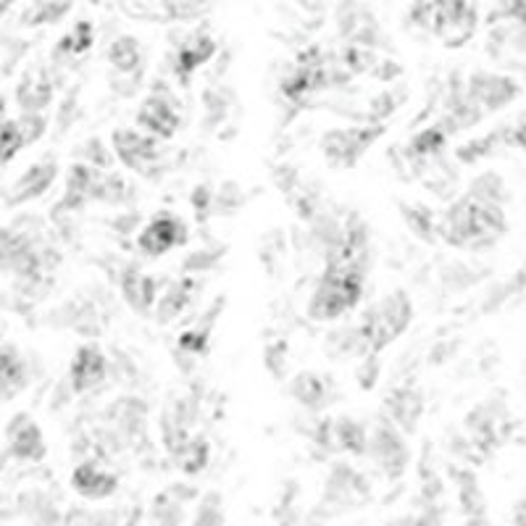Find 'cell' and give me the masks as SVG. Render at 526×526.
<instances>
[{
  "instance_id": "30bf717a",
  "label": "cell",
  "mask_w": 526,
  "mask_h": 526,
  "mask_svg": "<svg viewBox=\"0 0 526 526\" xmlns=\"http://www.w3.org/2000/svg\"><path fill=\"white\" fill-rule=\"evenodd\" d=\"M111 363L106 353L98 345H82L72 358V371H69V382L74 392H90L106 382Z\"/></svg>"
},
{
  "instance_id": "603a6c76",
  "label": "cell",
  "mask_w": 526,
  "mask_h": 526,
  "mask_svg": "<svg viewBox=\"0 0 526 526\" xmlns=\"http://www.w3.org/2000/svg\"><path fill=\"white\" fill-rule=\"evenodd\" d=\"M332 434H335V448L348 450L353 455H363L369 450V432L356 419L340 416L332 421Z\"/></svg>"
},
{
  "instance_id": "cb8c5ba5",
  "label": "cell",
  "mask_w": 526,
  "mask_h": 526,
  "mask_svg": "<svg viewBox=\"0 0 526 526\" xmlns=\"http://www.w3.org/2000/svg\"><path fill=\"white\" fill-rule=\"evenodd\" d=\"M95 43V32H93V24L90 22H79L77 27L69 32L66 37H61V43L56 45V61L58 64H69V61H74V58L85 56L87 50L93 48Z\"/></svg>"
},
{
  "instance_id": "5bb4252c",
  "label": "cell",
  "mask_w": 526,
  "mask_h": 526,
  "mask_svg": "<svg viewBox=\"0 0 526 526\" xmlns=\"http://www.w3.org/2000/svg\"><path fill=\"white\" fill-rule=\"evenodd\" d=\"M8 445H11V453L22 461H43L45 458V440L43 432L37 427L35 421L29 416H16L11 424H8Z\"/></svg>"
},
{
  "instance_id": "e0dca14e",
  "label": "cell",
  "mask_w": 526,
  "mask_h": 526,
  "mask_svg": "<svg viewBox=\"0 0 526 526\" xmlns=\"http://www.w3.org/2000/svg\"><path fill=\"white\" fill-rule=\"evenodd\" d=\"M290 392L292 398L308 411H324L332 403V384H329V379L313 374V371H303L292 379Z\"/></svg>"
},
{
  "instance_id": "7c38bea8",
  "label": "cell",
  "mask_w": 526,
  "mask_h": 526,
  "mask_svg": "<svg viewBox=\"0 0 526 526\" xmlns=\"http://www.w3.org/2000/svg\"><path fill=\"white\" fill-rule=\"evenodd\" d=\"M72 487L82 498L103 500L108 495H114L116 487H119V477L114 471L103 469L100 461H82L72 474Z\"/></svg>"
},
{
  "instance_id": "ffe728a7",
  "label": "cell",
  "mask_w": 526,
  "mask_h": 526,
  "mask_svg": "<svg viewBox=\"0 0 526 526\" xmlns=\"http://www.w3.org/2000/svg\"><path fill=\"white\" fill-rule=\"evenodd\" d=\"M195 290H198V282H195V279H182L177 285H171L169 290L158 298L156 308H153L158 324H171L174 319H179V316L185 313V308L192 303V298H195Z\"/></svg>"
},
{
  "instance_id": "ac0fdd59",
  "label": "cell",
  "mask_w": 526,
  "mask_h": 526,
  "mask_svg": "<svg viewBox=\"0 0 526 526\" xmlns=\"http://www.w3.org/2000/svg\"><path fill=\"white\" fill-rule=\"evenodd\" d=\"M16 103L24 114H43L45 108L53 103V82H50L48 74H27L19 90H16Z\"/></svg>"
},
{
  "instance_id": "277c9868",
  "label": "cell",
  "mask_w": 526,
  "mask_h": 526,
  "mask_svg": "<svg viewBox=\"0 0 526 526\" xmlns=\"http://www.w3.org/2000/svg\"><path fill=\"white\" fill-rule=\"evenodd\" d=\"M384 135V124H361V127L332 129L321 137V153L327 156L329 164L353 166L358 158L377 143Z\"/></svg>"
},
{
  "instance_id": "d6a6232c",
  "label": "cell",
  "mask_w": 526,
  "mask_h": 526,
  "mask_svg": "<svg viewBox=\"0 0 526 526\" xmlns=\"http://www.w3.org/2000/svg\"><path fill=\"white\" fill-rule=\"evenodd\" d=\"M263 361H266V366H269L271 374H274V377H279V374H282V369H285V363H287V342L285 340L271 342L269 348L263 350Z\"/></svg>"
},
{
  "instance_id": "8992f818",
  "label": "cell",
  "mask_w": 526,
  "mask_h": 526,
  "mask_svg": "<svg viewBox=\"0 0 526 526\" xmlns=\"http://www.w3.org/2000/svg\"><path fill=\"white\" fill-rule=\"evenodd\" d=\"M190 240V229L177 214H169V211H161L153 219L148 221L137 237V248L143 250L148 258H161L166 256L169 250L182 248Z\"/></svg>"
},
{
  "instance_id": "4316f807",
  "label": "cell",
  "mask_w": 526,
  "mask_h": 526,
  "mask_svg": "<svg viewBox=\"0 0 526 526\" xmlns=\"http://www.w3.org/2000/svg\"><path fill=\"white\" fill-rule=\"evenodd\" d=\"M208 458H211V448L203 437H192L190 442L185 445V450L174 458L179 463V469L185 474H198V471L206 469Z\"/></svg>"
},
{
  "instance_id": "83f0119b",
  "label": "cell",
  "mask_w": 526,
  "mask_h": 526,
  "mask_svg": "<svg viewBox=\"0 0 526 526\" xmlns=\"http://www.w3.org/2000/svg\"><path fill=\"white\" fill-rule=\"evenodd\" d=\"M24 148H27V143H24L22 129H19L16 119L0 121V169H3L11 158H16V153Z\"/></svg>"
},
{
  "instance_id": "4fadbf2b",
  "label": "cell",
  "mask_w": 526,
  "mask_h": 526,
  "mask_svg": "<svg viewBox=\"0 0 526 526\" xmlns=\"http://www.w3.org/2000/svg\"><path fill=\"white\" fill-rule=\"evenodd\" d=\"M384 408H387V419L395 424L403 434H413L416 424H419L421 413H424V398L419 390L413 387H395V390L384 398Z\"/></svg>"
},
{
  "instance_id": "9c48e42d",
  "label": "cell",
  "mask_w": 526,
  "mask_h": 526,
  "mask_svg": "<svg viewBox=\"0 0 526 526\" xmlns=\"http://www.w3.org/2000/svg\"><path fill=\"white\" fill-rule=\"evenodd\" d=\"M519 95V85L500 74H477L469 82V93L466 98L479 108V111H500Z\"/></svg>"
},
{
  "instance_id": "d4e9b609",
  "label": "cell",
  "mask_w": 526,
  "mask_h": 526,
  "mask_svg": "<svg viewBox=\"0 0 526 526\" xmlns=\"http://www.w3.org/2000/svg\"><path fill=\"white\" fill-rule=\"evenodd\" d=\"M403 219H406L408 229L421 240L432 242L437 237V219L440 216L432 214L427 206H403Z\"/></svg>"
},
{
  "instance_id": "f1b7e54d",
  "label": "cell",
  "mask_w": 526,
  "mask_h": 526,
  "mask_svg": "<svg viewBox=\"0 0 526 526\" xmlns=\"http://www.w3.org/2000/svg\"><path fill=\"white\" fill-rule=\"evenodd\" d=\"M208 342H211V327H203V324H195V327L185 329L179 335V353H187V356H203L208 350Z\"/></svg>"
},
{
  "instance_id": "7402d4cb",
  "label": "cell",
  "mask_w": 526,
  "mask_h": 526,
  "mask_svg": "<svg viewBox=\"0 0 526 526\" xmlns=\"http://www.w3.org/2000/svg\"><path fill=\"white\" fill-rule=\"evenodd\" d=\"M108 61H111V66H114L119 74L135 77V74L140 72V64H143V45L129 35L116 37L114 43H111V48H108Z\"/></svg>"
},
{
  "instance_id": "74e56055",
  "label": "cell",
  "mask_w": 526,
  "mask_h": 526,
  "mask_svg": "<svg viewBox=\"0 0 526 526\" xmlns=\"http://www.w3.org/2000/svg\"><path fill=\"white\" fill-rule=\"evenodd\" d=\"M87 158H90V164H93L95 169H108V166H111V153H108L98 140H90V145H87Z\"/></svg>"
},
{
  "instance_id": "1f68e13d",
  "label": "cell",
  "mask_w": 526,
  "mask_h": 526,
  "mask_svg": "<svg viewBox=\"0 0 526 526\" xmlns=\"http://www.w3.org/2000/svg\"><path fill=\"white\" fill-rule=\"evenodd\" d=\"M242 206V192L237 190L235 182H227L221 187L219 195H214V208L221 211V214H232L235 208Z\"/></svg>"
},
{
  "instance_id": "2e32d148",
  "label": "cell",
  "mask_w": 526,
  "mask_h": 526,
  "mask_svg": "<svg viewBox=\"0 0 526 526\" xmlns=\"http://www.w3.org/2000/svg\"><path fill=\"white\" fill-rule=\"evenodd\" d=\"M445 145H448V132H445L440 124L421 129V132H416V135L411 137V143H408L406 148L408 164H411L416 171L437 164L442 156V150H445Z\"/></svg>"
},
{
  "instance_id": "d6986e66",
  "label": "cell",
  "mask_w": 526,
  "mask_h": 526,
  "mask_svg": "<svg viewBox=\"0 0 526 526\" xmlns=\"http://www.w3.org/2000/svg\"><path fill=\"white\" fill-rule=\"evenodd\" d=\"M29 384L27 361L11 345H0V395L3 400L14 398Z\"/></svg>"
},
{
  "instance_id": "44dd1931",
  "label": "cell",
  "mask_w": 526,
  "mask_h": 526,
  "mask_svg": "<svg viewBox=\"0 0 526 526\" xmlns=\"http://www.w3.org/2000/svg\"><path fill=\"white\" fill-rule=\"evenodd\" d=\"M56 164H50V161H40L32 169H27L22 174V179H16L14 185V203H24V200L40 198L50 185H53V179H56Z\"/></svg>"
},
{
  "instance_id": "f35d334b",
  "label": "cell",
  "mask_w": 526,
  "mask_h": 526,
  "mask_svg": "<svg viewBox=\"0 0 526 526\" xmlns=\"http://www.w3.org/2000/svg\"><path fill=\"white\" fill-rule=\"evenodd\" d=\"M513 143L519 145V148L526 153V121H524V124H521L519 129H516V132H513Z\"/></svg>"
},
{
  "instance_id": "9a60e30c",
  "label": "cell",
  "mask_w": 526,
  "mask_h": 526,
  "mask_svg": "<svg viewBox=\"0 0 526 526\" xmlns=\"http://www.w3.org/2000/svg\"><path fill=\"white\" fill-rule=\"evenodd\" d=\"M214 53L216 40L211 35H200L198 32V35L187 37L185 43L174 50V61H171L174 74H177L182 82H187V79L192 77V72H198L200 66L208 64V61L214 58Z\"/></svg>"
},
{
  "instance_id": "ab89813d",
  "label": "cell",
  "mask_w": 526,
  "mask_h": 526,
  "mask_svg": "<svg viewBox=\"0 0 526 526\" xmlns=\"http://www.w3.org/2000/svg\"><path fill=\"white\" fill-rule=\"evenodd\" d=\"M11 3H14V0H0V14H3V11H6V8L11 6Z\"/></svg>"
},
{
  "instance_id": "f546056e",
  "label": "cell",
  "mask_w": 526,
  "mask_h": 526,
  "mask_svg": "<svg viewBox=\"0 0 526 526\" xmlns=\"http://www.w3.org/2000/svg\"><path fill=\"white\" fill-rule=\"evenodd\" d=\"M69 11V0H48L35 8V14L24 16V24H50L58 22Z\"/></svg>"
},
{
  "instance_id": "e575fe53",
  "label": "cell",
  "mask_w": 526,
  "mask_h": 526,
  "mask_svg": "<svg viewBox=\"0 0 526 526\" xmlns=\"http://www.w3.org/2000/svg\"><path fill=\"white\" fill-rule=\"evenodd\" d=\"M221 521H224V516H221L219 500L216 498L203 500V505H200V511H198V524L195 526H219Z\"/></svg>"
},
{
  "instance_id": "5b68a950",
  "label": "cell",
  "mask_w": 526,
  "mask_h": 526,
  "mask_svg": "<svg viewBox=\"0 0 526 526\" xmlns=\"http://www.w3.org/2000/svg\"><path fill=\"white\" fill-rule=\"evenodd\" d=\"M374 463L384 471V477L398 479L408 469L411 453H408L406 437L390 419H379V424L369 432V450Z\"/></svg>"
},
{
  "instance_id": "4dcf8cb0",
  "label": "cell",
  "mask_w": 526,
  "mask_h": 526,
  "mask_svg": "<svg viewBox=\"0 0 526 526\" xmlns=\"http://www.w3.org/2000/svg\"><path fill=\"white\" fill-rule=\"evenodd\" d=\"M16 124L22 129V137L27 145L37 143V140L48 132V116L43 114H22L16 119Z\"/></svg>"
},
{
  "instance_id": "52a82bcc",
  "label": "cell",
  "mask_w": 526,
  "mask_h": 526,
  "mask_svg": "<svg viewBox=\"0 0 526 526\" xmlns=\"http://www.w3.org/2000/svg\"><path fill=\"white\" fill-rule=\"evenodd\" d=\"M114 150L121 158V164L129 169L140 171L145 177L156 174V166L161 161L158 156V140L145 135L140 129H116L114 132Z\"/></svg>"
},
{
  "instance_id": "7a4b0ae2",
  "label": "cell",
  "mask_w": 526,
  "mask_h": 526,
  "mask_svg": "<svg viewBox=\"0 0 526 526\" xmlns=\"http://www.w3.org/2000/svg\"><path fill=\"white\" fill-rule=\"evenodd\" d=\"M413 319V303L403 290L390 292L387 298H382L377 306L371 308L366 316H363L361 324H356L358 332H361L363 342L369 353H379L384 350L390 342L398 340L408 327H411Z\"/></svg>"
},
{
  "instance_id": "6da1fadb",
  "label": "cell",
  "mask_w": 526,
  "mask_h": 526,
  "mask_svg": "<svg viewBox=\"0 0 526 526\" xmlns=\"http://www.w3.org/2000/svg\"><path fill=\"white\" fill-rule=\"evenodd\" d=\"M363 274L342 269H324L319 285L308 300V316L313 321H335L358 306L363 298Z\"/></svg>"
},
{
  "instance_id": "836d02e7",
  "label": "cell",
  "mask_w": 526,
  "mask_h": 526,
  "mask_svg": "<svg viewBox=\"0 0 526 526\" xmlns=\"http://www.w3.org/2000/svg\"><path fill=\"white\" fill-rule=\"evenodd\" d=\"M358 377V384H361L363 390H371L374 384H377L379 379V361H377V353H371V356L363 358L361 369L356 371Z\"/></svg>"
},
{
  "instance_id": "ba28073f",
  "label": "cell",
  "mask_w": 526,
  "mask_h": 526,
  "mask_svg": "<svg viewBox=\"0 0 526 526\" xmlns=\"http://www.w3.org/2000/svg\"><path fill=\"white\" fill-rule=\"evenodd\" d=\"M137 124L145 135L161 137V140H171L179 129V111L174 106V100L166 93H153L143 100L140 114H137Z\"/></svg>"
},
{
  "instance_id": "3957f363",
  "label": "cell",
  "mask_w": 526,
  "mask_h": 526,
  "mask_svg": "<svg viewBox=\"0 0 526 526\" xmlns=\"http://www.w3.org/2000/svg\"><path fill=\"white\" fill-rule=\"evenodd\" d=\"M429 27L448 48H461L477 32V8L469 0H427Z\"/></svg>"
},
{
  "instance_id": "60d3db41",
  "label": "cell",
  "mask_w": 526,
  "mask_h": 526,
  "mask_svg": "<svg viewBox=\"0 0 526 526\" xmlns=\"http://www.w3.org/2000/svg\"><path fill=\"white\" fill-rule=\"evenodd\" d=\"M0 403H3V395H0Z\"/></svg>"
},
{
  "instance_id": "484cf974",
  "label": "cell",
  "mask_w": 526,
  "mask_h": 526,
  "mask_svg": "<svg viewBox=\"0 0 526 526\" xmlns=\"http://www.w3.org/2000/svg\"><path fill=\"white\" fill-rule=\"evenodd\" d=\"M132 195V187L121 174H100L98 185H95L93 200H100V203H124V200Z\"/></svg>"
},
{
  "instance_id": "d590c367",
  "label": "cell",
  "mask_w": 526,
  "mask_h": 526,
  "mask_svg": "<svg viewBox=\"0 0 526 526\" xmlns=\"http://www.w3.org/2000/svg\"><path fill=\"white\" fill-rule=\"evenodd\" d=\"M221 258V250L219 248H203L198 250L195 256L187 258L185 269L187 271H200V269H208V266H214L216 261Z\"/></svg>"
},
{
  "instance_id": "8fae6325",
  "label": "cell",
  "mask_w": 526,
  "mask_h": 526,
  "mask_svg": "<svg viewBox=\"0 0 526 526\" xmlns=\"http://www.w3.org/2000/svg\"><path fill=\"white\" fill-rule=\"evenodd\" d=\"M121 295L127 300L129 306L135 308L137 313L148 316L158 303V292H161V285H158L156 277H150L145 271H140L137 266H127L121 271Z\"/></svg>"
},
{
  "instance_id": "8d00e7d4",
  "label": "cell",
  "mask_w": 526,
  "mask_h": 526,
  "mask_svg": "<svg viewBox=\"0 0 526 526\" xmlns=\"http://www.w3.org/2000/svg\"><path fill=\"white\" fill-rule=\"evenodd\" d=\"M192 208L198 216H208V211L214 208V192L208 185H200L192 190Z\"/></svg>"
}]
</instances>
